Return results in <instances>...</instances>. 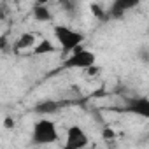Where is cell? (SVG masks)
Masks as SVG:
<instances>
[{"mask_svg": "<svg viewBox=\"0 0 149 149\" xmlns=\"http://www.w3.org/2000/svg\"><path fill=\"white\" fill-rule=\"evenodd\" d=\"M53 40L58 46L61 58H65V56L72 54L74 51L84 47L83 44L86 40V35H84V32L74 28L67 23H54L53 25Z\"/></svg>", "mask_w": 149, "mask_h": 149, "instance_id": "obj_1", "label": "cell"}, {"mask_svg": "<svg viewBox=\"0 0 149 149\" xmlns=\"http://www.w3.org/2000/svg\"><path fill=\"white\" fill-rule=\"evenodd\" d=\"M61 133L54 119L49 116H40L39 119L33 121L32 125V135H30V144L35 147H47L61 142Z\"/></svg>", "mask_w": 149, "mask_h": 149, "instance_id": "obj_2", "label": "cell"}, {"mask_svg": "<svg viewBox=\"0 0 149 149\" xmlns=\"http://www.w3.org/2000/svg\"><path fill=\"white\" fill-rule=\"evenodd\" d=\"M98 61V56L95 51L88 49V47H81L77 51H74L72 54L61 58V63H60V70H90L97 65Z\"/></svg>", "mask_w": 149, "mask_h": 149, "instance_id": "obj_3", "label": "cell"}, {"mask_svg": "<svg viewBox=\"0 0 149 149\" xmlns=\"http://www.w3.org/2000/svg\"><path fill=\"white\" fill-rule=\"evenodd\" d=\"M90 146V133L81 125H70L67 126L61 146L58 149H86Z\"/></svg>", "mask_w": 149, "mask_h": 149, "instance_id": "obj_4", "label": "cell"}, {"mask_svg": "<svg viewBox=\"0 0 149 149\" xmlns=\"http://www.w3.org/2000/svg\"><path fill=\"white\" fill-rule=\"evenodd\" d=\"M121 112L130 114V116H137L140 119L149 121V97H128L125 98L121 109Z\"/></svg>", "mask_w": 149, "mask_h": 149, "instance_id": "obj_5", "label": "cell"}, {"mask_svg": "<svg viewBox=\"0 0 149 149\" xmlns=\"http://www.w3.org/2000/svg\"><path fill=\"white\" fill-rule=\"evenodd\" d=\"M40 40H42V39H40L35 32H23V33L16 39L14 47H16V51H30V53H33V49L39 46Z\"/></svg>", "mask_w": 149, "mask_h": 149, "instance_id": "obj_6", "label": "cell"}, {"mask_svg": "<svg viewBox=\"0 0 149 149\" xmlns=\"http://www.w3.org/2000/svg\"><path fill=\"white\" fill-rule=\"evenodd\" d=\"M33 14H35V18H37L39 21H51V19H53V14L47 11L46 6H39V7L33 11Z\"/></svg>", "mask_w": 149, "mask_h": 149, "instance_id": "obj_7", "label": "cell"}, {"mask_svg": "<svg viewBox=\"0 0 149 149\" xmlns=\"http://www.w3.org/2000/svg\"><path fill=\"white\" fill-rule=\"evenodd\" d=\"M118 139V133H116V130H114V126H104L102 128V140H105V142H114Z\"/></svg>", "mask_w": 149, "mask_h": 149, "instance_id": "obj_8", "label": "cell"}, {"mask_svg": "<svg viewBox=\"0 0 149 149\" xmlns=\"http://www.w3.org/2000/svg\"><path fill=\"white\" fill-rule=\"evenodd\" d=\"M140 60L146 61V63L149 61V47H142L140 49Z\"/></svg>", "mask_w": 149, "mask_h": 149, "instance_id": "obj_9", "label": "cell"}, {"mask_svg": "<svg viewBox=\"0 0 149 149\" xmlns=\"http://www.w3.org/2000/svg\"><path fill=\"white\" fill-rule=\"evenodd\" d=\"M147 33H149V30H147Z\"/></svg>", "mask_w": 149, "mask_h": 149, "instance_id": "obj_10", "label": "cell"}]
</instances>
